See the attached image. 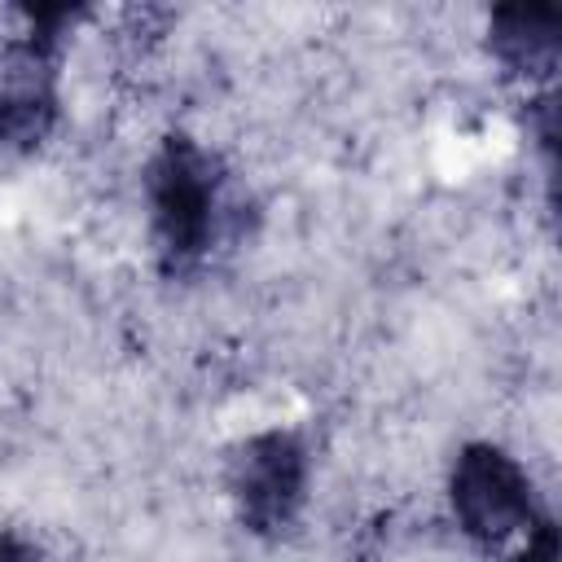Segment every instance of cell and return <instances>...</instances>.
Instances as JSON below:
<instances>
[{
  "mask_svg": "<svg viewBox=\"0 0 562 562\" xmlns=\"http://www.w3.org/2000/svg\"><path fill=\"white\" fill-rule=\"evenodd\" d=\"M145 202L154 255L167 277H193L228 241L237 224L233 176L184 132H171L145 167Z\"/></svg>",
  "mask_w": 562,
  "mask_h": 562,
  "instance_id": "1",
  "label": "cell"
},
{
  "mask_svg": "<svg viewBox=\"0 0 562 562\" xmlns=\"http://www.w3.org/2000/svg\"><path fill=\"white\" fill-rule=\"evenodd\" d=\"M35 26L0 48V145L35 149L57 123V48L70 9L31 13Z\"/></svg>",
  "mask_w": 562,
  "mask_h": 562,
  "instance_id": "2",
  "label": "cell"
},
{
  "mask_svg": "<svg viewBox=\"0 0 562 562\" xmlns=\"http://www.w3.org/2000/svg\"><path fill=\"white\" fill-rule=\"evenodd\" d=\"M448 501L461 531L479 544H501L518 531H531L540 518L531 474L496 443H465L457 452Z\"/></svg>",
  "mask_w": 562,
  "mask_h": 562,
  "instance_id": "3",
  "label": "cell"
},
{
  "mask_svg": "<svg viewBox=\"0 0 562 562\" xmlns=\"http://www.w3.org/2000/svg\"><path fill=\"white\" fill-rule=\"evenodd\" d=\"M228 496L255 536H285L307 501V448L294 430L250 435L228 465Z\"/></svg>",
  "mask_w": 562,
  "mask_h": 562,
  "instance_id": "4",
  "label": "cell"
},
{
  "mask_svg": "<svg viewBox=\"0 0 562 562\" xmlns=\"http://www.w3.org/2000/svg\"><path fill=\"white\" fill-rule=\"evenodd\" d=\"M492 57L527 79H544L558 66V9H496L487 22Z\"/></svg>",
  "mask_w": 562,
  "mask_h": 562,
  "instance_id": "5",
  "label": "cell"
},
{
  "mask_svg": "<svg viewBox=\"0 0 562 562\" xmlns=\"http://www.w3.org/2000/svg\"><path fill=\"white\" fill-rule=\"evenodd\" d=\"M514 562H558V527L540 514L536 527L527 531V544L514 553Z\"/></svg>",
  "mask_w": 562,
  "mask_h": 562,
  "instance_id": "6",
  "label": "cell"
},
{
  "mask_svg": "<svg viewBox=\"0 0 562 562\" xmlns=\"http://www.w3.org/2000/svg\"><path fill=\"white\" fill-rule=\"evenodd\" d=\"M0 562H44V553L18 531H0Z\"/></svg>",
  "mask_w": 562,
  "mask_h": 562,
  "instance_id": "7",
  "label": "cell"
}]
</instances>
